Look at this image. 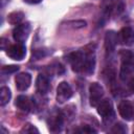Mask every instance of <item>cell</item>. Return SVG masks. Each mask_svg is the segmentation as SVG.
<instances>
[{
  "label": "cell",
  "instance_id": "15",
  "mask_svg": "<svg viewBox=\"0 0 134 134\" xmlns=\"http://www.w3.org/2000/svg\"><path fill=\"white\" fill-rule=\"evenodd\" d=\"M23 17H24V14L22 12H13L10 13L8 16H7V21L10 23V24H14V25H18L20 24V22L23 20Z\"/></svg>",
  "mask_w": 134,
  "mask_h": 134
},
{
  "label": "cell",
  "instance_id": "12",
  "mask_svg": "<svg viewBox=\"0 0 134 134\" xmlns=\"http://www.w3.org/2000/svg\"><path fill=\"white\" fill-rule=\"evenodd\" d=\"M117 35L113 31V30H109L106 32V36H105V48H106V51L111 53L114 51L115 49V46H116V43H117Z\"/></svg>",
  "mask_w": 134,
  "mask_h": 134
},
{
  "label": "cell",
  "instance_id": "6",
  "mask_svg": "<svg viewBox=\"0 0 134 134\" xmlns=\"http://www.w3.org/2000/svg\"><path fill=\"white\" fill-rule=\"evenodd\" d=\"M6 54L16 61H21L26 54V47L22 43H17L14 45H10L6 48Z\"/></svg>",
  "mask_w": 134,
  "mask_h": 134
},
{
  "label": "cell",
  "instance_id": "2",
  "mask_svg": "<svg viewBox=\"0 0 134 134\" xmlns=\"http://www.w3.org/2000/svg\"><path fill=\"white\" fill-rule=\"evenodd\" d=\"M120 55V79L122 81L129 80L134 73V52L131 50H121Z\"/></svg>",
  "mask_w": 134,
  "mask_h": 134
},
{
  "label": "cell",
  "instance_id": "10",
  "mask_svg": "<svg viewBox=\"0 0 134 134\" xmlns=\"http://www.w3.org/2000/svg\"><path fill=\"white\" fill-rule=\"evenodd\" d=\"M118 112L119 115L126 120H132L134 116V109L129 100H121L118 104Z\"/></svg>",
  "mask_w": 134,
  "mask_h": 134
},
{
  "label": "cell",
  "instance_id": "17",
  "mask_svg": "<svg viewBox=\"0 0 134 134\" xmlns=\"http://www.w3.org/2000/svg\"><path fill=\"white\" fill-rule=\"evenodd\" d=\"M18 69H19V66L17 65H6L1 68V72L3 74H9V73H14L18 71Z\"/></svg>",
  "mask_w": 134,
  "mask_h": 134
},
{
  "label": "cell",
  "instance_id": "3",
  "mask_svg": "<svg viewBox=\"0 0 134 134\" xmlns=\"http://www.w3.org/2000/svg\"><path fill=\"white\" fill-rule=\"evenodd\" d=\"M104 96V88L98 83H91L89 86V100L90 105L96 107Z\"/></svg>",
  "mask_w": 134,
  "mask_h": 134
},
{
  "label": "cell",
  "instance_id": "14",
  "mask_svg": "<svg viewBox=\"0 0 134 134\" xmlns=\"http://www.w3.org/2000/svg\"><path fill=\"white\" fill-rule=\"evenodd\" d=\"M16 106L22 110V111H25V112H28L30 111L31 109V102L30 99L25 96V95H19L16 99Z\"/></svg>",
  "mask_w": 134,
  "mask_h": 134
},
{
  "label": "cell",
  "instance_id": "22",
  "mask_svg": "<svg viewBox=\"0 0 134 134\" xmlns=\"http://www.w3.org/2000/svg\"><path fill=\"white\" fill-rule=\"evenodd\" d=\"M24 1L27 2V3H29V4H37V3L41 2L42 0H24Z\"/></svg>",
  "mask_w": 134,
  "mask_h": 134
},
{
  "label": "cell",
  "instance_id": "4",
  "mask_svg": "<svg viewBox=\"0 0 134 134\" xmlns=\"http://www.w3.org/2000/svg\"><path fill=\"white\" fill-rule=\"evenodd\" d=\"M63 121H64V116H63L62 112L59 110H53L52 112H50L48 119H47L49 130L51 132L60 131L62 126H63Z\"/></svg>",
  "mask_w": 134,
  "mask_h": 134
},
{
  "label": "cell",
  "instance_id": "8",
  "mask_svg": "<svg viewBox=\"0 0 134 134\" xmlns=\"http://www.w3.org/2000/svg\"><path fill=\"white\" fill-rule=\"evenodd\" d=\"M117 38L122 45L131 46L134 44V30L130 26H125L119 30Z\"/></svg>",
  "mask_w": 134,
  "mask_h": 134
},
{
  "label": "cell",
  "instance_id": "5",
  "mask_svg": "<svg viewBox=\"0 0 134 134\" xmlns=\"http://www.w3.org/2000/svg\"><path fill=\"white\" fill-rule=\"evenodd\" d=\"M30 32V26L28 23H20L16 25V27L13 30V38L17 43H22L25 42V40L28 38Z\"/></svg>",
  "mask_w": 134,
  "mask_h": 134
},
{
  "label": "cell",
  "instance_id": "11",
  "mask_svg": "<svg viewBox=\"0 0 134 134\" xmlns=\"http://www.w3.org/2000/svg\"><path fill=\"white\" fill-rule=\"evenodd\" d=\"M15 83H16V87H17L18 90L24 91L31 84V75L27 72H21V73L16 75Z\"/></svg>",
  "mask_w": 134,
  "mask_h": 134
},
{
  "label": "cell",
  "instance_id": "1",
  "mask_svg": "<svg viewBox=\"0 0 134 134\" xmlns=\"http://www.w3.org/2000/svg\"><path fill=\"white\" fill-rule=\"evenodd\" d=\"M86 48L71 52L68 55V61L72 67V70L79 73L90 74L94 70L95 66V57L93 48Z\"/></svg>",
  "mask_w": 134,
  "mask_h": 134
},
{
  "label": "cell",
  "instance_id": "7",
  "mask_svg": "<svg viewBox=\"0 0 134 134\" xmlns=\"http://www.w3.org/2000/svg\"><path fill=\"white\" fill-rule=\"evenodd\" d=\"M72 89L67 82H61L57 88V100L59 103H64L72 96Z\"/></svg>",
  "mask_w": 134,
  "mask_h": 134
},
{
  "label": "cell",
  "instance_id": "16",
  "mask_svg": "<svg viewBox=\"0 0 134 134\" xmlns=\"http://www.w3.org/2000/svg\"><path fill=\"white\" fill-rule=\"evenodd\" d=\"M10 96H12L10 90L7 87H1V89H0V105L1 106L6 105L9 102Z\"/></svg>",
  "mask_w": 134,
  "mask_h": 134
},
{
  "label": "cell",
  "instance_id": "9",
  "mask_svg": "<svg viewBox=\"0 0 134 134\" xmlns=\"http://www.w3.org/2000/svg\"><path fill=\"white\" fill-rule=\"evenodd\" d=\"M97 107V113L103 118H111L114 116V109L112 103L109 99H103L99 102Z\"/></svg>",
  "mask_w": 134,
  "mask_h": 134
},
{
  "label": "cell",
  "instance_id": "20",
  "mask_svg": "<svg viewBox=\"0 0 134 134\" xmlns=\"http://www.w3.org/2000/svg\"><path fill=\"white\" fill-rule=\"evenodd\" d=\"M113 133H125L126 131H127V129L121 125V124H116L114 127H113V129L111 130Z\"/></svg>",
  "mask_w": 134,
  "mask_h": 134
},
{
  "label": "cell",
  "instance_id": "13",
  "mask_svg": "<svg viewBox=\"0 0 134 134\" xmlns=\"http://www.w3.org/2000/svg\"><path fill=\"white\" fill-rule=\"evenodd\" d=\"M36 89L40 94H45L49 90V81L44 74H39L36 80Z\"/></svg>",
  "mask_w": 134,
  "mask_h": 134
},
{
  "label": "cell",
  "instance_id": "18",
  "mask_svg": "<svg viewBox=\"0 0 134 134\" xmlns=\"http://www.w3.org/2000/svg\"><path fill=\"white\" fill-rule=\"evenodd\" d=\"M21 133H39V130L35 128L34 126L27 124L26 126L23 127V129L21 130Z\"/></svg>",
  "mask_w": 134,
  "mask_h": 134
},
{
  "label": "cell",
  "instance_id": "19",
  "mask_svg": "<svg viewBox=\"0 0 134 134\" xmlns=\"http://www.w3.org/2000/svg\"><path fill=\"white\" fill-rule=\"evenodd\" d=\"M76 132H79V133H84V134H90V133H96V131L93 129V128H91L90 126H84V127H82L81 129H79V130H76Z\"/></svg>",
  "mask_w": 134,
  "mask_h": 134
},
{
  "label": "cell",
  "instance_id": "21",
  "mask_svg": "<svg viewBox=\"0 0 134 134\" xmlns=\"http://www.w3.org/2000/svg\"><path fill=\"white\" fill-rule=\"evenodd\" d=\"M129 88L132 92H134V75H132L130 79H129Z\"/></svg>",
  "mask_w": 134,
  "mask_h": 134
}]
</instances>
